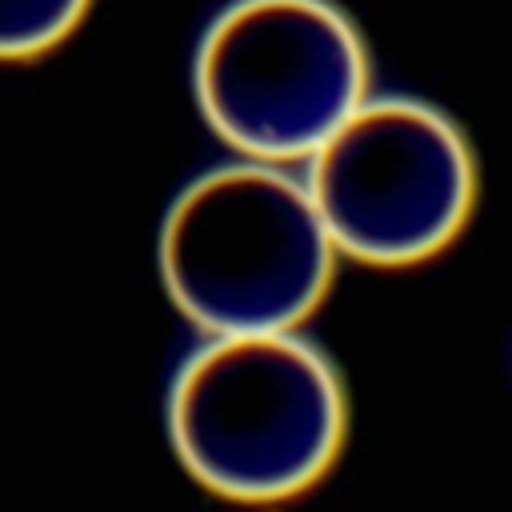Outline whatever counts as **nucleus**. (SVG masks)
I'll use <instances>...</instances> for the list:
<instances>
[{
    "label": "nucleus",
    "instance_id": "3",
    "mask_svg": "<svg viewBox=\"0 0 512 512\" xmlns=\"http://www.w3.org/2000/svg\"><path fill=\"white\" fill-rule=\"evenodd\" d=\"M364 92L368 52L328 0H236L196 52L204 120L224 144L268 164L312 156Z\"/></svg>",
    "mask_w": 512,
    "mask_h": 512
},
{
    "label": "nucleus",
    "instance_id": "1",
    "mask_svg": "<svg viewBox=\"0 0 512 512\" xmlns=\"http://www.w3.org/2000/svg\"><path fill=\"white\" fill-rule=\"evenodd\" d=\"M168 428L184 468L248 504L312 488L344 444V388L328 356L288 332L216 336L176 372Z\"/></svg>",
    "mask_w": 512,
    "mask_h": 512
},
{
    "label": "nucleus",
    "instance_id": "4",
    "mask_svg": "<svg viewBox=\"0 0 512 512\" xmlns=\"http://www.w3.org/2000/svg\"><path fill=\"white\" fill-rule=\"evenodd\" d=\"M308 160V196L332 248L364 264L436 256L476 200L460 128L408 96L360 100Z\"/></svg>",
    "mask_w": 512,
    "mask_h": 512
},
{
    "label": "nucleus",
    "instance_id": "2",
    "mask_svg": "<svg viewBox=\"0 0 512 512\" xmlns=\"http://www.w3.org/2000/svg\"><path fill=\"white\" fill-rule=\"evenodd\" d=\"M336 248L308 184L268 160L224 164L188 184L160 232L172 304L212 336L288 332L312 316Z\"/></svg>",
    "mask_w": 512,
    "mask_h": 512
},
{
    "label": "nucleus",
    "instance_id": "5",
    "mask_svg": "<svg viewBox=\"0 0 512 512\" xmlns=\"http://www.w3.org/2000/svg\"><path fill=\"white\" fill-rule=\"evenodd\" d=\"M88 0H0V60L40 56L84 16Z\"/></svg>",
    "mask_w": 512,
    "mask_h": 512
}]
</instances>
